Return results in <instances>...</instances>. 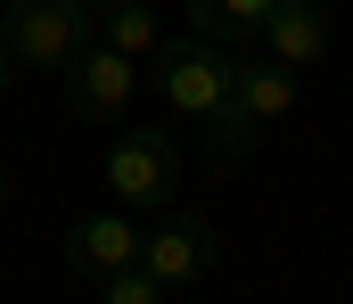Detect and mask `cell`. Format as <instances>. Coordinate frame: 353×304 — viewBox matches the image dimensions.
Segmentation results:
<instances>
[{
  "label": "cell",
  "mask_w": 353,
  "mask_h": 304,
  "mask_svg": "<svg viewBox=\"0 0 353 304\" xmlns=\"http://www.w3.org/2000/svg\"><path fill=\"white\" fill-rule=\"evenodd\" d=\"M99 41H107V50H123V58H157V50H165V33H157V8H148V0H115V8H107V25H99Z\"/></svg>",
  "instance_id": "obj_10"
},
{
  "label": "cell",
  "mask_w": 353,
  "mask_h": 304,
  "mask_svg": "<svg viewBox=\"0 0 353 304\" xmlns=\"http://www.w3.org/2000/svg\"><path fill=\"white\" fill-rule=\"evenodd\" d=\"M132 91H140V58L107 50V41H90L83 58L66 66V107H74L83 123H123Z\"/></svg>",
  "instance_id": "obj_6"
},
{
  "label": "cell",
  "mask_w": 353,
  "mask_h": 304,
  "mask_svg": "<svg viewBox=\"0 0 353 304\" xmlns=\"http://www.w3.org/2000/svg\"><path fill=\"white\" fill-rule=\"evenodd\" d=\"M140 247H148V230H140L123 205H99V214H83V222L66 230V272L99 288V280L132 272V263H140Z\"/></svg>",
  "instance_id": "obj_5"
},
{
  "label": "cell",
  "mask_w": 353,
  "mask_h": 304,
  "mask_svg": "<svg viewBox=\"0 0 353 304\" xmlns=\"http://www.w3.org/2000/svg\"><path fill=\"white\" fill-rule=\"evenodd\" d=\"M157 296H165V280H157L148 263H132V272L99 280V304H157Z\"/></svg>",
  "instance_id": "obj_11"
},
{
  "label": "cell",
  "mask_w": 353,
  "mask_h": 304,
  "mask_svg": "<svg viewBox=\"0 0 353 304\" xmlns=\"http://www.w3.org/2000/svg\"><path fill=\"white\" fill-rule=\"evenodd\" d=\"M230 83H239V58L222 50V41H165L157 50V91L173 115L189 123H222V107H230Z\"/></svg>",
  "instance_id": "obj_2"
},
{
  "label": "cell",
  "mask_w": 353,
  "mask_h": 304,
  "mask_svg": "<svg viewBox=\"0 0 353 304\" xmlns=\"http://www.w3.org/2000/svg\"><path fill=\"white\" fill-rule=\"evenodd\" d=\"M107 8H115V0H8V17H0V58H8V66H50V74H66L90 41H99Z\"/></svg>",
  "instance_id": "obj_1"
},
{
  "label": "cell",
  "mask_w": 353,
  "mask_h": 304,
  "mask_svg": "<svg viewBox=\"0 0 353 304\" xmlns=\"http://www.w3.org/2000/svg\"><path fill=\"white\" fill-rule=\"evenodd\" d=\"M140 263H148L165 288H197V280L222 263V239H214V222H197V214H157Z\"/></svg>",
  "instance_id": "obj_7"
},
{
  "label": "cell",
  "mask_w": 353,
  "mask_h": 304,
  "mask_svg": "<svg viewBox=\"0 0 353 304\" xmlns=\"http://www.w3.org/2000/svg\"><path fill=\"white\" fill-rule=\"evenodd\" d=\"M288 107H296V66H279V58H239L230 107H222V123L205 132L214 156H255V140H263Z\"/></svg>",
  "instance_id": "obj_3"
},
{
  "label": "cell",
  "mask_w": 353,
  "mask_h": 304,
  "mask_svg": "<svg viewBox=\"0 0 353 304\" xmlns=\"http://www.w3.org/2000/svg\"><path fill=\"white\" fill-rule=\"evenodd\" d=\"M181 190V148L157 123H132L107 140V198L123 214H165V198Z\"/></svg>",
  "instance_id": "obj_4"
},
{
  "label": "cell",
  "mask_w": 353,
  "mask_h": 304,
  "mask_svg": "<svg viewBox=\"0 0 353 304\" xmlns=\"http://www.w3.org/2000/svg\"><path fill=\"white\" fill-rule=\"evenodd\" d=\"M329 33H337V25H329V0H279V8H271V25H263V50L279 58V66H296V74H304V66H321V58H329Z\"/></svg>",
  "instance_id": "obj_8"
},
{
  "label": "cell",
  "mask_w": 353,
  "mask_h": 304,
  "mask_svg": "<svg viewBox=\"0 0 353 304\" xmlns=\"http://www.w3.org/2000/svg\"><path fill=\"white\" fill-rule=\"evenodd\" d=\"M271 8H279V0H189V25H197V41L239 50V41H263Z\"/></svg>",
  "instance_id": "obj_9"
},
{
  "label": "cell",
  "mask_w": 353,
  "mask_h": 304,
  "mask_svg": "<svg viewBox=\"0 0 353 304\" xmlns=\"http://www.w3.org/2000/svg\"><path fill=\"white\" fill-rule=\"evenodd\" d=\"M0 91H8V58H0Z\"/></svg>",
  "instance_id": "obj_12"
},
{
  "label": "cell",
  "mask_w": 353,
  "mask_h": 304,
  "mask_svg": "<svg viewBox=\"0 0 353 304\" xmlns=\"http://www.w3.org/2000/svg\"><path fill=\"white\" fill-rule=\"evenodd\" d=\"M0 198H8V173H0Z\"/></svg>",
  "instance_id": "obj_13"
}]
</instances>
